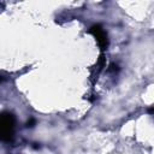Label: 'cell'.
<instances>
[{
  "label": "cell",
  "instance_id": "obj_2",
  "mask_svg": "<svg viewBox=\"0 0 154 154\" xmlns=\"http://www.w3.org/2000/svg\"><path fill=\"white\" fill-rule=\"evenodd\" d=\"M89 32L91 35H94V37L96 38L99 46L102 48V49H106L107 46H108V38H107V34L105 32V30L100 26V25H93L90 29H89Z\"/></svg>",
  "mask_w": 154,
  "mask_h": 154
},
{
  "label": "cell",
  "instance_id": "obj_3",
  "mask_svg": "<svg viewBox=\"0 0 154 154\" xmlns=\"http://www.w3.org/2000/svg\"><path fill=\"white\" fill-rule=\"evenodd\" d=\"M34 124H35V119H30V120H28L26 126H28V128H32V126H34Z\"/></svg>",
  "mask_w": 154,
  "mask_h": 154
},
{
  "label": "cell",
  "instance_id": "obj_4",
  "mask_svg": "<svg viewBox=\"0 0 154 154\" xmlns=\"http://www.w3.org/2000/svg\"><path fill=\"white\" fill-rule=\"evenodd\" d=\"M149 112H150V113H153V114H154V107H152V108H149Z\"/></svg>",
  "mask_w": 154,
  "mask_h": 154
},
{
  "label": "cell",
  "instance_id": "obj_1",
  "mask_svg": "<svg viewBox=\"0 0 154 154\" xmlns=\"http://www.w3.org/2000/svg\"><path fill=\"white\" fill-rule=\"evenodd\" d=\"M1 138L2 141H11L13 137L14 129V117L12 113L5 112L1 116Z\"/></svg>",
  "mask_w": 154,
  "mask_h": 154
}]
</instances>
